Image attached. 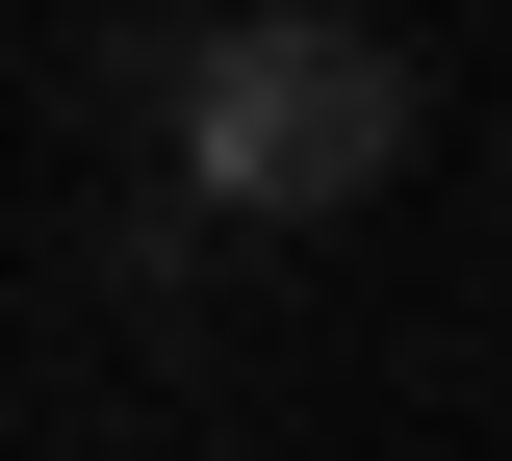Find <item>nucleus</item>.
Returning <instances> with one entry per match:
<instances>
[{
	"label": "nucleus",
	"instance_id": "obj_1",
	"mask_svg": "<svg viewBox=\"0 0 512 461\" xmlns=\"http://www.w3.org/2000/svg\"><path fill=\"white\" fill-rule=\"evenodd\" d=\"M154 129H180V205H231V231H333V205L410 180L436 103H410V52L333 26V0H231V26H180Z\"/></svg>",
	"mask_w": 512,
	"mask_h": 461
}]
</instances>
